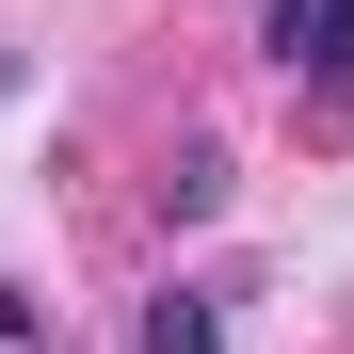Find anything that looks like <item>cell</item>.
Wrapping results in <instances>:
<instances>
[{"instance_id":"6da1fadb","label":"cell","mask_w":354,"mask_h":354,"mask_svg":"<svg viewBox=\"0 0 354 354\" xmlns=\"http://www.w3.org/2000/svg\"><path fill=\"white\" fill-rule=\"evenodd\" d=\"M258 65L306 81V97H338L354 81V0H258Z\"/></svg>"},{"instance_id":"7a4b0ae2","label":"cell","mask_w":354,"mask_h":354,"mask_svg":"<svg viewBox=\"0 0 354 354\" xmlns=\"http://www.w3.org/2000/svg\"><path fill=\"white\" fill-rule=\"evenodd\" d=\"M129 354H225V290H194V274L145 290V338H129Z\"/></svg>"},{"instance_id":"3957f363","label":"cell","mask_w":354,"mask_h":354,"mask_svg":"<svg viewBox=\"0 0 354 354\" xmlns=\"http://www.w3.org/2000/svg\"><path fill=\"white\" fill-rule=\"evenodd\" d=\"M145 194H161V225H209V209H225V145H161Z\"/></svg>"}]
</instances>
